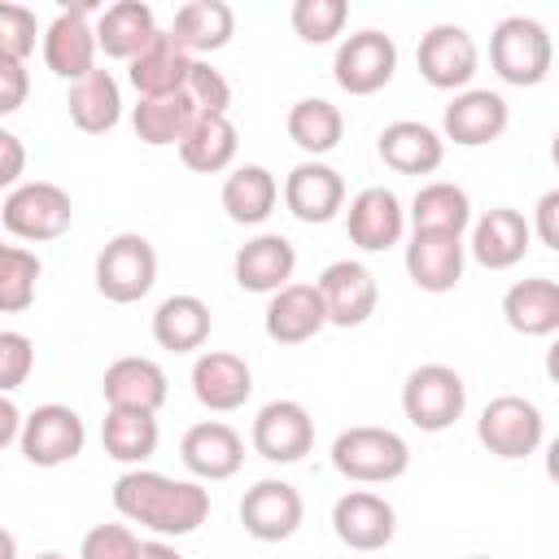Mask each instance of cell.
<instances>
[{
    "mask_svg": "<svg viewBox=\"0 0 559 559\" xmlns=\"http://www.w3.org/2000/svg\"><path fill=\"white\" fill-rule=\"evenodd\" d=\"M114 507L122 520L153 528L157 537H188L210 520V489L201 480H170L148 467H131L114 480Z\"/></svg>",
    "mask_w": 559,
    "mask_h": 559,
    "instance_id": "cell-1",
    "label": "cell"
},
{
    "mask_svg": "<svg viewBox=\"0 0 559 559\" xmlns=\"http://www.w3.org/2000/svg\"><path fill=\"white\" fill-rule=\"evenodd\" d=\"M332 467L345 480H358V485H389V480L406 476L411 445L393 428L354 424V428L336 432V441H332Z\"/></svg>",
    "mask_w": 559,
    "mask_h": 559,
    "instance_id": "cell-2",
    "label": "cell"
},
{
    "mask_svg": "<svg viewBox=\"0 0 559 559\" xmlns=\"http://www.w3.org/2000/svg\"><path fill=\"white\" fill-rule=\"evenodd\" d=\"M489 66L511 87H537L555 66V39L537 17H502L489 35Z\"/></svg>",
    "mask_w": 559,
    "mask_h": 559,
    "instance_id": "cell-3",
    "label": "cell"
},
{
    "mask_svg": "<svg viewBox=\"0 0 559 559\" xmlns=\"http://www.w3.org/2000/svg\"><path fill=\"white\" fill-rule=\"evenodd\" d=\"M0 223L9 236L17 240H31V245H44V240H57L70 231L74 223V201L61 183H48V179H26L17 183L13 192H4L0 201Z\"/></svg>",
    "mask_w": 559,
    "mask_h": 559,
    "instance_id": "cell-4",
    "label": "cell"
},
{
    "mask_svg": "<svg viewBox=\"0 0 559 559\" xmlns=\"http://www.w3.org/2000/svg\"><path fill=\"white\" fill-rule=\"evenodd\" d=\"M157 284V249L140 231H118L100 253H96V293L114 306H131L148 297Z\"/></svg>",
    "mask_w": 559,
    "mask_h": 559,
    "instance_id": "cell-5",
    "label": "cell"
},
{
    "mask_svg": "<svg viewBox=\"0 0 559 559\" xmlns=\"http://www.w3.org/2000/svg\"><path fill=\"white\" fill-rule=\"evenodd\" d=\"M467 406V384L445 362H424L402 384V415L419 432H445Z\"/></svg>",
    "mask_w": 559,
    "mask_h": 559,
    "instance_id": "cell-6",
    "label": "cell"
},
{
    "mask_svg": "<svg viewBox=\"0 0 559 559\" xmlns=\"http://www.w3.org/2000/svg\"><path fill=\"white\" fill-rule=\"evenodd\" d=\"M476 437L493 459H528L537 454L542 437H546V419L537 411V402L520 397V393H498L480 419H476Z\"/></svg>",
    "mask_w": 559,
    "mask_h": 559,
    "instance_id": "cell-7",
    "label": "cell"
},
{
    "mask_svg": "<svg viewBox=\"0 0 559 559\" xmlns=\"http://www.w3.org/2000/svg\"><path fill=\"white\" fill-rule=\"evenodd\" d=\"M415 61H419V74H424L428 87L459 96V92H467L476 66H480V52H476V39L467 35V26H459V22H437L432 31L419 35Z\"/></svg>",
    "mask_w": 559,
    "mask_h": 559,
    "instance_id": "cell-8",
    "label": "cell"
},
{
    "mask_svg": "<svg viewBox=\"0 0 559 559\" xmlns=\"http://www.w3.org/2000/svg\"><path fill=\"white\" fill-rule=\"evenodd\" d=\"M397 70V44L384 31H354L341 39L336 57H332V79L341 92L349 96H371L380 92Z\"/></svg>",
    "mask_w": 559,
    "mask_h": 559,
    "instance_id": "cell-9",
    "label": "cell"
},
{
    "mask_svg": "<svg viewBox=\"0 0 559 559\" xmlns=\"http://www.w3.org/2000/svg\"><path fill=\"white\" fill-rule=\"evenodd\" d=\"M83 441H87V428H83V415L74 406H61V402H44L26 415V428H22V441L17 450L26 454V463L35 467H61V463H74L83 454Z\"/></svg>",
    "mask_w": 559,
    "mask_h": 559,
    "instance_id": "cell-10",
    "label": "cell"
},
{
    "mask_svg": "<svg viewBox=\"0 0 559 559\" xmlns=\"http://www.w3.org/2000/svg\"><path fill=\"white\" fill-rule=\"evenodd\" d=\"M44 66L57 79H87L96 70V26H92V4H74V9H57V17L44 26Z\"/></svg>",
    "mask_w": 559,
    "mask_h": 559,
    "instance_id": "cell-11",
    "label": "cell"
},
{
    "mask_svg": "<svg viewBox=\"0 0 559 559\" xmlns=\"http://www.w3.org/2000/svg\"><path fill=\"white\" fill-rule=\"evenodd\" d=\"M249 441L266 463H301L314 450V419L297 397H275L253 415Z\"/></svg>",
    "mask_w": 559,
    "mask_h": 559,
    "instance_id": "cell-12",
    "label": "cell"
},
{
    "mask_svg": "<svg viewBox=\"0 0 559 559\" xmlns=\"http://www.w3.org/2000/svg\"><path fill=\"white\" fill-rule=\"evenodd\" d=\"M306 520V502L288 480H258L240 498V524L253 542H288Z\"/></svg>",
    "mask_w": 559,
    "mask_h": 559,
    "instance_id": "cell-13",
    "label": "cell"
},
{
    "mask_svg": "<svg viewBox=\"0 0 559 559\" xmlns=\"http://www.w3.org/2000/svg\"><path fill=\"white\" fill-rule=\"evenodd\" d=\"M345 231H349V240L362 253L393 249L402 240V231H406V210H402L397 192L393 188H380V183L354 192L349 197V210H345Z\"/></svg>",
    "mask_w": 559,
    "mask_h": 559,
    "instance_id": "cell-14",
    "label": "cell"
},
{
    "mask_svg": "<svg viewBox=\"0 0 559 559\" xmlns=\"http://www.w3.org/2000/svg\"><path fill=\"white\" fill-rule=\"evenodd\" d=\"M314 284H319V293H323L328 323H336V328H362V323L376 314L380 288H376V275H371L362 262L341 258V262L323 266V275H319Z\"/></svg>",
    "mask_w": 559,
    "mask_h": 559,
    "instance_id": "cell-15",
    "label": "cell"
},
{
    "mask_svg": "<svg viewBox=\"0 0 559 559\" xmlns=\"http://www.w3.org/2000/svg\"><path fill=\"white\" fill-rule=\"evenodd\" d=\"M284 205L297 223H332L345 210V179L328 162H297L284 179Z\"/></svg>",
    "mask_w": 559,
    "mask_h": 559,
    "instance_id": "cell-16",
    "label": "cell"
},
{
    "mask_svg": "<svg viewBox=\"0 0 559 559\" xmlns=\"http://www.w3.org/2000/svg\"><path fill=\"white\" fill-rule=\"evenodd\" d=\"M528 245H533V223L511 205H493L472 223L467 249L485 271H511L515 262H524Z\"/></svg>",
    "mask_w": 559,
    "mask_h": 559,
    "instance_id": "cell-17",
    "label": "cell"
},
{
    "mask_svg": "<svg viewBox=\"0 0 559 559\" xmlns=\"http://www.w3.org/2000/svg\"><path fill=\"white\" fill-rule=\"evenodd\" d=\"M293 271H297V249L293 240H284L280 231H262L253 240H245L231 258V275L245 293H266L275 297L280 288L293 284Z\"/></svg>",
    "mask_w": 559,
    "mask_h": 559,
    "instance_id": "cell-18",
    "label": "cell"
},
{
    "mask_svg": "<svg viewBox=\"0 0 559 559\" xmlns=\"http://www.w3.org/2000/svg\"><path fill=\"white\" fill-rule=\"evenodd\" d=\"M166 393H170L166 371L153 358H140V354L114 358L100 376V397H105L109 411H148V415H157Z\"/></svg>",
    "mask_w": 559,
    "mask_h": 559,
    "instance_id": "cell-19",
    "label": "cell"
},
{
    "mask_svg": "<svg viewBox=\"0 0 559 559\" xmlns=\"http://www.w3.org/2000/svg\"><path fill=\"white\" fill-rule=\"evenodd\" d=\"M332 533L349 550H384L393 542V533H397V515H393V507L380 493L349 489L332 507Z\"/></svg>",
    "mask_w": 559,
    "mask_h": 559,
    "instance_id": "cell-20",
    "label": "cell"
},
{
    "mask_svg": "<svg viewBox=\"0 0 559 559\" xmlns=\"http://www.w3.org/2000/svg\"><path fill=\"white\" fill-rule=\"evenodd\" d=\"M253 393V371L240 354H227V349H205L197 354L192 362V397L205 406V411H240Z\"/></svg>",
    "mask_w": 559,
    "mask_h": 559,
    "instance_id": "cell-21",
    "label": "cell"
},
{
    "mask_svg": "<svg viewBox=\"0 0 559 559\" xmlns=\"http://www.w3.org/2000/svg\"><path fill=\"white\" fill-rule=\"evenodd\" d=\"M179 459H183V467H188L197 480H227V476H236L240 463H245V441H240V432H236L231 424H223V419H201V424H192V428L183 432Z\"/></svg>",
    "mask_w": 559,
    "mask_h": 559,
    "instance_id": "cell-22",
    "label": "cell"
},
{
    "mask_svg": "<svg viewBox=\"0 0 559 559\" xmlns=\"http://www.w3.org/2000/svg\"><path fill=\"white\" fill-rule=\"evenodd\" d=\"M507 122H511V109H507V100L498 92L467 87L445 105L441 131H445V140H454L463 148H480V144H493L507 131Z\"/></svg>",
    "mask_w": 559,
    "mask_h": 559,
    "instance_id": "cell-23",
    "label": "cell"
},
{
    "mask_svg": "<svg viewBox=\"0 0 559 559\" xmlns=\"http://www.w3.org/2000/svg\"><path fill=\"white\" fill-rule=\"evenodd\" d=\"M463 262H467L463 236H450V231H411L406 275H411L415 288H424V293H450L463 280Z\"/></svg>",
    "mask_w": 559,
    "mask_h": 559,
    "instance_id": "cell-24",
    "label": "cell"
},
{
    "mask_svg": "<svg viewBox=\"0 0 559 559\" xmlns=\"http://www.w3.org/2000/svg\"><path fill=\"white\" fill-rule=\"evenodd\" d=\"M262 328L275 345H301L328 328V306L319 284H288L266 301Z\"/></svg>",
    "mask_w": 559,
    "mask_h": 559,
    "instance_id": "cell-25",
    "label": "cell"
},
{
    "mask_svg": "<svg viewBox=\"0 0 559 559\" xmlns=\"http://www.w3.org/2000/svg\"><path fill=\"white\" fill-rule=\"evenodd\" d=\"M376 148H380V162L397 175H432L445 162V135L415 118L389 122L376 135Z\"/></svg>",
    "mask_w": 559,
    "mask_h": 559,
    "instance_id": "cell-26",
    "label": "cell"
},
{
    "mask_svg": "<svg viewBox=\"0 0 559 559\" xmlns=\"http://www.w3.org/2000/svg\"><path fill=\"white\" fill-rule=\"evenodd\" d=\"M192 61L197 57L170 31H157L153 44L135 61H127V79H131V87L140 96H175V92H183Z\"/></svg>",
    "mask_w": 559,
    "mask_h": 559,
    "instance_id": "cell-27",
    "label": "cell"
},
{
    "mask_svg": "<svg viewBox=\"0 0 559 559\" xmlns=\"http://www.w3.org/2000/svg\"><path fill=\"white\" fill-rule=\"evenodd\" d=\"M502 319L520 336H559V280H515L502 293Z\"/></svg>",
    "mask_w": 559,
    "mask_h": 559,
    "instance_id": "cell-28",
    "label": "cell"
},
{
    "mask_svg": "<svg viewBox=\"0 0 559 559\" xmlns=\"http://www.w3.org/2000/svg\"><path fill=\"white\" fill-rule=\"evenodd\" d=\"M157 31L162 26L144 0H118L96 17V39H100L105 57H114V61H135L153 44Z\"/></svg>",
    "mask_w": 559,
    "mask_h": 559,
    "instance_id": "cell-29",
    "label": "cell"
},
{
    "mask_svg": "<svg viewBox=\"0 0 559 559\" xmlns=\"http://www.w3.org/2000/svg\"><path fill=\"white\" fill-rule=\"evenodd\" d=\"M170 35L201 61L205 52H218V48L231 44V35H236V13H231V4H223V0H188V4L175 9Z\"/></svg>",
    "mask_w": 559,
    "mask_h": 559,
    "instance_id": "cell-30",
    "label": "cell"
},
{
    "mask_svg": "<svg viewBox=\"0 0 559 559\" xmlns=\"http://www.w3.org/2000/svg\"><path fill=\"white\" fill-rule=\"evenodd\" d=\"M210 306L192 293H175L153 310V341L170 354H192L210 341Z\"/></svg>",
    "mask_w": 559,
    "mask_h": 559,
    "instance_id": "cell-31",
    "label": "cell"
},
{
    "mask_svg": "<svg viewBox=\"0 0 559 559\" xmlns=\"http://www.w3.org/2000/svg\"><path fill=\"white\" fill-rule=\"evenodd\" d=\"M236 148H240L236 122H231L227 114H201V118L188 127V135H183V144H179V157H183V166L197 170V175H218V170H227V166L236 162Z\"/></svg>",
    "mask_w": 559,
    "mask_h": 559,
    "instance_id": "cell-32",
    "label": "cell"
},
{
    "mask_svg": "<svg viewBox=\"0 0 559 559\" xmlns=\"http://www.w3.org/2000/svg\"><path fill=\"white\" fill-rule=\"evenodd\" d=\"M223 210L231 223H245V227H258L275 214V201H280V183L266 166H236L227 179H223Z\"/></svg>",
    "mask_w": 559,
    "mask_h": 559,
    "instance_id": "cell-33",
    "label": "cell"
},
{
    "mask_svg": "<svg viewBox=\"0 0 559 559\" xmlns=\"http://www.w3.org/2000/svg\"><path fill=\"white\" fill-rule=\"evenodd\" d=\"M70 122L87 135H105L122 118V87L109 70H92L87 79L70 83Z\"/></svg>",
    "mask_w": 559,
    "mask_h": 559,
    "instance_id": "cell-34",
    "label": "cell"
},
{
    "mask_svg": "<svg viewBox=\"0 0 559 559\" xmlns=\"http://www.w3.org/2000/svg\"><path fill=\"white\" fill-rule=\"evenodd\" d=\"M197 105L188 100V92L175 96H140V105L131 109V127L148 148H166V144H183L188 127L197 122Z\"/></svg>",
    "mask_w": 559,
    "mask_h": 559,
    "instance_id": "cell-35",
    "label": "cell"
},
{
    "mask_svg": "<svg viewBox=\"0 0 559 559\" xmlns=\"http://www.w3.org/2000/svg\"><path fill=\"white\" fill-rule=\"evenodd\" d=\"M472 223V197L450 183V179H432L415 192L411 201V227L415 231H450V236H463Z\"/></svg>",
    "mask_w": 559,
    "mask_h": 559,
    "instance_id": "cell-36",
    "label": "cell"
},
{
    "mask_svg": "<svg viewBox=\"0 0 559 559\" xmlns=\"http://www.w3.org/2000/svg\"><path fill=\"white\" fill-rule=\"evenodd\" d=\"M288 140L301 148V153H310L314 162L323 157V153H332L336 144H341V135H345V114L332 105V100H323V96H301L293 109H288Z\"/></svg>",
    "mask_w": 559,
    "mask_h": 559,
    "instance_id": "cell-37",
    "label": "cell"
},
{
    "mask_svg": "<svg viewBox=\"0 0 559 559\" xmlns=\"http://www.w3.org/2000/svg\"><path fill=\"white\" fill-rule=\"evenodd\" d=\"M157 437H162V428H157V415H148V411H109L100 424L105 454L127 467H140L144 459H153Z\"/></svg>",
    "mask_w": 559,
    "mask_h": 559,
    "instance_id": "cell-38",
    "label": "cell"
},
{
    "mask_svg": "<svg viewBox=\"0 0 559 559\" xmlns=\"http://www.w3.org/2000/svg\"><path fill=\"white\" fill-rule=\"evenodd\" d=\"M39 258L22 245H4L0 249V310L17 314L35 301V284H39Z\"/></svg>",
    "mask_w": 559,
    "mask_h": 559,
    "instance_id": "cell-39",
    "label": "cell"
},
{
    "mask_svg": "<svg viewBox=\"0 0 559 559\" xmlns=\"http://www.w3.org/2000/svg\"><path fill=\"white\" fill-rule=\"evenodd\" d=\"M288 17L306 44H332L349 22V4L345 0H297Z\"/></svg>",
    "mask_w": 559,
    "mask_h": 559,
    "instance_id": "cell-40",
    "label": "cell"
},
{
    "mask_svg": "<svg viewBox=\"0 0 559 559\" xmlns=\"http://www.w3.org/2000/svg\"><path fill=\"white\" fill-rule=\"evenodd\" d=\"M35 35H39V22L26 4H13V0L0 4V57L4 61H26L35 52Z\"/></svg>",
    "mask_w": 559,
    "mask_h": 559,
    "instance_id": "cell-41",
    "label": "cell"
},
{
    "mask_svg": "<svg viewBox=\"0 0 559 559\" xmlns=\"http://www.w3.org/2000/svg\"><path fill=\"white\" fill-rule=\"evenodd\" d=\"M183 92H188V100L197 105V114H227V105H231V83H227L223 70H214L210 61H192Z\"/></svg>",
    "mask_w": 559,
    "mask_h": 559,
    "instance_id": "cell-42",
    "label": "cell"
},
{
    "mask_svg": "<svg viewBox=\"0 0 559 559\" xmlns=\"http://www.w3.org/2000/svg\"><path fill=\"white\" fill-rule=\"evenodd\" d=\"M144 542L127 524H96L83 533L79 559H140Z\"/></svg>",
    "mask_w": 559,
    "mask_h": 559,
    "instance_id": "cell-43",
    "label": "cell"
},
{
    "mask_svg": "<svg viewBox=\"0 0 559 559\" xmlns=\"http://www.w3.org/2000/svg\"><path fill=\"white\" fill-rule=\"evenodd\" d=\"M31 371H35V345H31V336H22L13 328L0 332V389L4 393L22 389Z\"/></svg>",
    "mask_w": 559,
    "mask_h": 559,
    "instance_id": "cell-44",
    "label": "cell"
},
{
    "mask_svg": "<svg viewBox=\"0 0 559 559\" xmlns=\"http://www.w3.org/2000/svg\"><path fill=\"white\" fill-rule=\"evenodd\" d=\"M26 87H31V79H26V61H4V57H0V114L22 109Z\"/></svg>",
    "mask_w": 559,
    "mask_h": 559,
    "instance_id": "cell-45",
    "label": "cell"
},
{
    "mask_svg": "<svg viewBox=\"0 0 559 559\" xmlns=\"http://www.w3.org/2000/svg\"><path fill=\"white\" fill-rule=\"evenodd\" d=\"M533 236L559 253V188L542 192V201L533 205Z\"/></svg>",
    "mask_w": 559,
    "mask_h": 559,
    "instance_id": "cell-46",
    "label": "cell"
},
{
    "mask_svg": "<svg viewBox=\"0 0 559 559\" xmlns=\"http://www.w3.org/2000/svg\"><path fill=\"white\" fill-rule=\"evenodd\" d=\"M22 166H26V153H22V140L13 131H0V183L13 192L22 183Z\"/></svg>",
    "mask_w": 559,
    "mask_h": 559,
    "instance_id": "cell-47",
    "label": "cell"
},
{
    "mask_svg": "<svg viewBox=\"0 0 559 559\" xmlns=\"http://www.w3.org/2000/svg\"><path fill=\"white\" fill-rule=\"evenodd\" d=\"M22 428H26V415L17 411L13 393H4V402H0V445H17L22 441Z\"/></svg>",
    "mask_w": 559,
    "mask_h": 559,
    "instance_id": "cell-48",
    "label": "cell"
},
{
    "mask_svg": "<svg viewBox=\"0 0 559 559\" xmlns=\"http://www.w3.org/2000/svg\"><path fill=\"white\" fill-rule=\"evenodd\" d=\"M140 559H183L166 537H153V542H144V550H140Z\"/></svg>",
    "mask_w": 559,
    "mask_h": 559,
    "instance_id": "cell-49",
    "label": "cell"
},
{
    "mask_svg": "<svg viewBox=\"0 0 559 559\" xmlns=\"http://www.w3.org/2000/svg\"><path fill=\"white\" fill-rule=\"evenodd\" d=\"M546 476H550V480L559 485V437H555V441L546 445Z\"/></svg>",
    "mask_w": 559,
    "mask_h": 559,
    "instance_id": "cell-50",
    "label": "cell"
},
{
    "mask_svg": "<svg viewBox=\"0 0 559 559\" xmlns=\"http://www.w3.org/2000/svg\"><path fill=\"white\" fill-rule=\"evenodd\" d=\"M546 376L559 384V336L550 341V349H546Z\"/></svg>",
    "mask_w": 559,
    "mask_h": 559,
    "instance_id": "cell-51",
    "label": "cell"
},
{
    "mask_svg": "<svg viewBox=\"0 0 559 559\" xmlns=\"http://www.w3.org/2000/svg\"><path fill=\"white\" fill-rule=\"evenodd\" d=\"M550 162L559 166V131H555V140H550Z\"/></svg>",
    "mask_w": 559,
    "mask_h": 559,
    "instance_id": "cell-52",
    "label": "cell"
},
{
    "mask_svg": "<svg viewBox=\"0 0 559 559\" xmlns=\"http://www.w3.org/2000/svg\"><path fill=\"white\" fill-rule=\"evenodd\" d=\"M31 559H66L61 550H44V555H31Z\"/></svg>",
    "mask_w": 559,
    "mask_h": 559,
    "instance_id": "cell-53",
    "label": "cell"
},
{
    "mask_svg": "<svg viewBox=\"0 0 559 559\" xmlns=\"http://www.w3.org/2000/svg\"><path fill=\"white\" fill-rule=\"evenodd\" d=\"M467 559H489V555H467Z\"/></svg>",
    "mask_w": 559,
    "mask_h": 559,
    "instance_id": "cell-54",
    "label": "cell"
}]
</instances>
